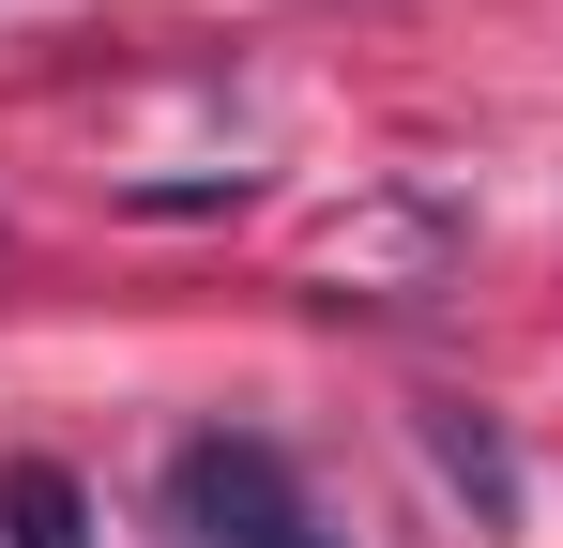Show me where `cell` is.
Segmentation results:
<instances>
[{"label":"cell","instance_id":"cell-1","mask_svg":"<svg viewBox=\"0 0 563 548\" xmlns=\"http://www.w3.org/2000/svg\"><path fill=\"white\" fill-rule=\"evenodd\" d=\"M168 518H184V548H320L305 472H289L260 427H198V442L168 457Z\"/></svg>","mask_w":563,"mask_h":548},{"label":"cell","instance_id":"cell-2","mask_svg":"<svg viewBox=\"0 0 563 548\" xmlns=\"http://www.w3.org/2000/svg\"><path fill=\"white\" fill-rule=\"evenodd\" d=\"M427 457H442V487H457L472 518H518V457H503V427L472 396H427Z\"/></svg>","mask_w":563,"mask_h":548},{"label":"cell","instance_id":"cell-3","mask_svg":"<svg viewBox=\"0 0 563 548\" xmlns=\"http://www.w3.org/2000/svg\"><path fill=\"white\" fill-rule=\"evenodd\" d=\"M0 548H92V487L62 457H15L0 472Z\"/></svg>","mask_w":563,"mask_h":548}]
</instances>
